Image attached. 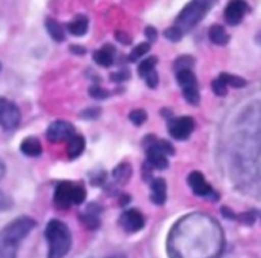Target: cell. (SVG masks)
<instances>
[{
  "label": "cell",
  "instance_id": "cell-27",
  "mask_svg": "<svg viewBox=\"0 0 261 258\" xmlns=\"http://www.w3.org/2000/svg\"><path fill=\"white\" fill-rule=\"evenodd\" d=\"M194 66V59L191 56H181L175 60L174 63V68H175V72L178 71H183V69H192Z\"/></svg>",
  "mask_w": 261,
  "mask_h": 258
},
{
  "label": "cell",
  "instance_id": "cell-34",
  "mask_svg": "<svg viewBox=\"0 0 261 258\" xmlns=\"http://www.w3.org/2000/svg\"><path fill=\"white\" fill-rule=\"evenodd\" d=\"M145 80H146V85L149 88H157V85H159V74H157V71H152Z\"/></svg>",
  "mask_w": 261,
  "mask_h": 258
},
{
  "label": "cell",
  "instance_id": "cell-32",
  "mask_svg": "<svg viewBox=\"0 0 261 258\" xmlns=\"http://www.w3.org/2000/svg\"><path fill=\"white\" fill-rule=\"evenodd\" d=\"M258 215H259L258 212H244V214L237 215V218H238L243 224H252V223L256 220Z\"/></svg>",
  "mask_w": 261,
  "mask_h": 258
},
{
  "label": "cell",
  "instance_id": "cell-5",
  "mask_svg": "<svg viewBox=\"0 0 261 258\" xmlns=\"http://www.w3.org/2000/svg\"><path fill=\"white\" fill-rule=\"evenodd\" d=\"M86 198V189L82 185L62 182L54 191V204L59 209H69L74 204H82Z\"/></svg>",
  "mask_w": 261,
  "mask_h": 258
},
{
  "label": "cell",
  "instance_id": "cell-12",
  "mask_svg": "<svg viewBox=\"0 0 261 258\" xmlns=\"http://www.w3.org/2000/svg\"><path fill=\"white\" fill-rule=\"evenodd\" d=\"M188 183H189V186H191V189H192V192L195 195L206 197V198H211V197L217 198V194L214 192L212 186L206 182V178H204V175L201 172H198V171L191 172L189 177H188Z\"/></svg>",
  "mask_w": 261,
  "mask_h": 258
},
{
  "label": "cell",
  "instance_id": "cell-1",
  "mask_svg": "<svg viewBox=\"0 0 261 258\" xmlns=\"http://www.w3.org/2000/svg\"><path fill=\"white\" fill-rule=\"evenodd\" d=\"M223 247L224 237L220 224L204 214L181 218L168 238L171 258H218Z\"/></svg>",
  "mask_w": 261,
  "mask_h": 258
},
{
  "label": "cell",
  "instance_id": "cell-22",
  "mask_svg": "<svg viewBox=\"0 0 261 258\" xmlns=\"http://www.w3.org/2000/svg\"><path fill=\"white\" fill-rule=\"evenodd\" d=\"M130 172H133V168H130V165L129 163H121V165H118L114 169L112 175H114V178L118 183H126L129 180V177H130Z\"/></svg>",
  "mask_w": 261,
  "mask_h": 258
},
{
  "label": "cell",
  "instance_id": "cell-29",
  "mask_svg": "<svg viewBox=\"0 0 261 258\" xmlns=\"http://www.w3.org/2000/svg\"><path fill=\"white\" fill-rule=\"evenodd\" d=\"M89 95L94 97V98H97V100H105V98H108L111 95V92L108 89L98 86V85H92L89 88Z\"/></svg>",
  "mask_w": 261,
  "mask_h": 258
},
{
  "label": "cell",
  "instance_id": "cell-19",
  "mask_svg": "<svg viewBox=\"0 0 261 258\" xmlns=\"http://www.w3.org/2000/svg\"><path fill=\"white\" fill-rule=\"evenodd\" d=\"M88 27H89V22L85 16H77L75 19H72L69 23H68V31L72 34V36H85L88 33Z\"/></svg>",
  "mask_w": 261,
  "mask_h": 258
},
{
  "label": "cell",
  "instance_id": "cell-33",
  "mask_svg": "<svg viewBox=\"0 0 261 258\" xmlns=\"http://www.w3.org/2000/svg\"><path fill=\"white\" fill-rule=\"evenodd\" d=\"M127 79H129V72H127V71H118V72L111 74V80H112V82H117V83L124 82V80H127Z\"/></svg>",
  "mask_w": 261,
  "mask_h": 258
},
{
  "label": "cell",
  "instance_id": "cell-38",
  "mask_svg": "<svg viewBox=\"0 0 261 258\" xmlns=\"http://www.w3.org/2000/svg\"><path fill=\"white\" fill-rule=\"evenodd\" d=\"M69 49H71V53H72V54H79V56H83V54L86 53V51H85V48H83V46H80V45H71V48H69Z\"/></svg>",
  "mask_w": 261,
  "mask_h": 258
},
{
  "label": "cell",
  "instance_id": "cell-40",
  "mask_svg": "<svg viewBox=\"0 0 261 258\" xmlns=\"http://www.w3.org/2000/svg\"><path fill=\"white\" fill-rule=\"evenodd\" d=\"M111 258H123V256H111Z\"/></svg>",
  "mask_w": 261,
  "mask_h": 258
},
{
  "label": "cell",
  "instance_id": "cell-37",
  "mask_svg": "<svg viewBox=\"0 0 261 258\" xmlns=\"http://www.w3.org/2000/svg\"><path fill=\"white\" fill-rule=\"evenodd\" d=\"M145 34H146V37H148L151 42L157 39V30H155L154 27H148V28L145 30Z\"/></svg>",
  "mask_w": 261,
  "mask_h": 258
},
{
  "label": "cell",
  "instance_id": "cell-3",
  "mask_svg": "<svg viewBox=\"0 0 261 258\" xmlns=\"http://www.w3.org/2000/svg\"><path fill=\"white\" fill-rule=\"evenodd\" d=\"M45 238L48 241V258H63L72 244V235L69 227L60 220H51L45 229Z\"/></svg>",
  "mask_w": 261,
  "mask_h": 258
},
{
  "label": "cell",
  "instance_id": "cell-14",
  "mask_svg": "<svg viewBox=\"0 0 261 258\" xmlns=\"http://www.w3.org/2000/svg\"><path fill=\"white\" fill-rule=\"evenodd\" d=\"M92 59L97 65L103 66V68H109L114 65V59H115V48L112 45H105L100 49H97L92 54Z\"/></svg>",
  "mask_w": 261,
  "mask_h": 258
},
{
  "label": "cell",
  "instance_id": "cell-24",
  "mask_svg": "<svg viewBox=\"0 0 261 258\" xmlns=\"http://www.w3.org/2000/svg\"><path fill=\"white\" fill-rule=\"evenodd\" d=\"M5 171H7V168H5V163L0 160V180L4 178V175H5ZM13 206V201H11V198L0 189V211H7V209H10Z\"/></svg>",
  "mask_w": 261,
  "mask_h": 258
},
{
  "label": "cell",
  "instance_id": "cell-16",
  "mask_svg": "<svg viewBox=\"0 0 261 258\" xmlns=\"http://www.w3.org/2000/svg\"><path fill=\"white\" fill-rule=\"evenodd\" d=\"M20 151L27 157H33V159L39 157V156H42V143L36 137H27L20 143Z\"/></svg>",
  "mask_w": 261,
  "mask_h": 258
},
{
  "label": "cell",
  "instance_id": "cell-28",
  "mask_svg": "<svg viewBox=\"0 0 261 258\" xmlns=\"http://www.w3.org/2000/svg\"><path fill=\"white\" fill-rule=\"evenodd\" d=\"M146 118H148V114L143 109H134L129 114V120L133 121L136 126H142L146 121Z\"/></svg>",
  "mask_w": 261,
  "mask_h": 258
},
{
  "label": "cell",
  "instance_id": "cell-6",
  "mask_svg": "<svg viewBox=\"0 0 261 258\" xmlns=\"http://www.w3.org/2000/svg\"><path fill=\"white\" fill-rule=\"evenodd\" d=\"M177 82L181 86L183 97L188 103L191 105H198L200 103V91H198V82L192 69H183L177 72Z\"/></svg>",
  "mask_w": 261,
  "mask_h": 258
},
{
  "label": "cell",
  "instance_id": "cell-9",
  "mask_svg": "<svg viewBox=\"0 0 261 258\" xmlns=\"http://www.w3.org/2000/svg\"><path fill=\"white\" fill-rule=\"evenodd\" d=\"M194 127H195V121L192 117H178V118H172L169 120L168 124V131L171 134L172 139L175 140H186L189 139V136L194 133Z\"/></svg>",
  "mask_w": 261,
  "mask_h": 258
},
{
  "label": "cell",
  "instance_id": "cell-20",
  "mask_svg": "<svg viewBox=\"0 0 261 258\" xmlns=\"http://www.w3.org/2000/svg\"><path fill=\"white\" fill-rule=\"evenodd\" d=\"M209 40L212 43H215V45L223 46V45H226L229 42V34L224 30V27H221V25H212L209 28Z\"/></svg>",
  "mask_w": 261,
  "mask_h": 258
},
{
  "label": "cell",
  "instance_id": "cell-31",
  "mask_svg": "<svg viewBox=\"0 0 261 258\" xmlns=\"http://www.w3.org/2000/svg\"><path fill=\"white\" fill-rule=\"evenodd\" d=\"M165 37H166L168 40H171V42H178V40H181L183 34H181L177 28L171 27V28H168V30L165 31Z\"/></svg>",
  "mask_w": 261,
  "mask_h": 258
},
{
  "label": "cell",
  "instance_id": "cell-13",
  "mask_svg": "<svg viewBox=\"0 0 261 258\" xmlns=\"http://www.w3.org/2000/svg\"><path fill=\"white\" fill-rule=\"evenodd\" d=\"M247 11H249V7L246 4V0H230L224 10V19L229 25L235 27L244 19Z\"/></svg>",
  "mask_w": 261,
  "mask_h": 258
},
{
  "label": "cell",
  "instance_id": "cell-11",
  "mask_svg": "<svg viewBox=\"0 0 261 258\" xmlns=\"http://www.w3.org/2000/svg\"><path fill=\"white\" fill-rule=\"evenodd\" d=\"M120 224L127 234H134L143 229L145 226V217L137 209H127L120 217Z\"/></svg>",
  "mask_w": 261,
  "mask_h": 258
},
{
  "label": "cell",
  "instance_id": "cell-36",
  "mask_svg": "<svg viewBox=\"0 0 261 258\" xmlns=\"http://www.w3.org/2000/svg\"><path fill=\"white\" fill-rule=\"evenodd\" d=\"M100 115V109L97 108H92V109H86L85 112H82V117L83 118H95Z\"/></svg>",
  "mask_w": 261,
  "mask_h": 258
},
{
  "label": "cell",
  "instance_id": "cell-21",
  "mask_svg": "<svg viewBox=\"0 0 261 258\" xmlns=\"http://www.w3.org/2000/svg\"><path fill=\"white\" fill-rule=\"evenodd\" d=\"M97 204H89L88 208H86V212L82 215V221L89 227V229H95V227H98L100 226V220H98V211L100 209H95L94 211V208H95Z\"/></svg>",
  "mask_w": 261,
  "mask_h": 258
},
{
  "label": "cell",
  "instance_id": "cell-8",
  "mask_svg": "<svg viewBox=\"0 0 261 258\" xmlns=\"http://www.w3.org/2000/svg\"><path fill=\"white\" fill-rule=\"evenodd\" d=\"M75 136V127L65 120H57L49 124L46 129V139L53 143L59 142H69Z\"/></svg>",
  "mask_w": 261,
  "mask_h": 258
},
{
  "label": "cell",
  "instance_id": "cell-25",
  "mask_svg": "<svg viewBox=\"0 0 261 258\" xmlns=\"http://www.w3.org/2000/svg\"><path fill=\"white\" fill-rule=\"evenodd\" d=\"M220 77L223 79V82L227 85V86H232V88H237V89H241L246 86V80L238 77V75H232L229 72H221Z\"/></svg>",
  "mask_w": 261,
  "mask_h": 258
},
{
  "label": "cell",
  "instance_id": "cell-4",
  "mask_svg": "<svg viewBox=\"0 0 261 258\" xmlns=\"http://www.w3.org/2000/svg\"><path fill=\"white\" fill-rule=\"evenodd\" d=\"M211 10V7H207L201 0H192L191 4H188L181 13L178 14V17L174 22V28H177L183 36L186 33H189L198 22H201L206 16V13Z\"/></svg>",
  "mask_w": 261,
  "mask_h": 258
},
{
  "label": "cell",
  "instance_id": "cell-35",
  "mask_svg": "<svg viewBox=\"0 0 261 258\" xmlns=\"http://www.w3.org/2000/svg\"><path fill=\"white\" fill-rule=\"evenodd\" d=\"M115 37H117V40H118L120 43H123V45H129V43H130L129 34H126V33H123V31H117V33H115Z\"/></svg>",
  "mask_w": 261,
  "mask_h": 258
},
{
  "label": "cell",
  "instance_id": "cell-15",
  "mask_svg": "<svg viewBox=\"0 0 261 258\" xmlns=\"http://www.w3.org/2000/svg\"><path fill=\"white\" fill-rule=\"evenodd\" d=\"M168 195V188H166V180L165 178H154L151 182V200L152 203L162 206L166 201Z\"/></svg>",
  "mask_w": 261,
  "mask_h": 258
},
{
  "label": "cell",
  "instance_id": "cell-26",
  "mask_svg": "<svg viewBox=\"0 0 261 258\" xmlns=\"http://www.w3.org/2000/svg\"><path fill=\"white\" fill-rule=\"evenodd\" d=\"M149 49H151V43H148V42L137 45L133 51H130V54H129V60H130V62H137V60H140L145 54H148V51H149Z\"/></svg>",
  "mask_w": 261,
  "mask_h": 258
},
{
  "label": "cell",
  "instance_id": "cell-7",
  "mask_svg": "<svg viewBox=\"0 0 261 258\" xmlns=\"http://www.w3.org/2000/svg\"><path fill=\"white\" fill-rule=\"evenodd\" d=\"M20 120L22 115L17 105H14L8 98L0 97V126L5 131H13V129H16L20 124Z\"/></svg>",
  "mask_w": 261,
  "mask_h": 258
},
{
  "label": "cell",
  "instance_id": "cell-10",
  "mask_svg": "<svg viewBox=\"0 0 261 258\" xmlns=\"http://www.w3.org/2000/svg\"><path fill=\"white\" fill-rule=\"evenodd\" d=\"M145 142H149L146 146V156H148V163L155 168V169H166L168 168V156L160 149L157 140L154 136H149Z\"/></svg>",
  "mask_w": 261,
  "mask_h": 258
},
{
  "label": "cell",
  "instance_id": "cell-2",
  "mask_svg": "<svg viewBox=\"0 0 261 258\" xmlns=\"http://www.w3.org/2000/svg\"><path fill=\"white\" fill-rule=\"evenodd\" d=\"M36 227L30 217H19L0 230V258H17L19 244Z\"/></svg>",
  "mask_w": 261,
  "mask_h": 258
},
{
  "label": "cell",
  "instance_id": "cell-23",
  "mask_svg": "<svg viewBox=\"0 0 261 258\" xmlns=\"http://www.w3.org/2000/svg\"><path fill=\"white\" fill-rule=\"evenodd\" d=\"M155 65H157V57H154V56L142 60L139 63V74H140V77L146 79L152 71H155Z\"/></svg>",
  "mask_w": 261,
  "mask_h": 258
},
{
  "label": "cell",
  "instance_id": "cell-39",
  "mask_svg": "<svg viewBox=\"0 0 261 258\" xmlns=\"http://www.w3.org/2000/svg\"><path fill=\"white\" fill-rule=\"evenodd\" d=\"M201 2H204V4H206L207 7H211V8H212V7H214V5L217 4V0H201Z\"/></svg>",
  "mask_w": 261,
  "mask_h": 258
},
{
  "label": "cell",
  "instance_id": "cell-30",
  "mask_svg": "<svg viewBox=\"0 0 261 258\" xmlns=\"http://www.w3.org/2000/svg\"><path fill=\"white\" fill-rule=\"evenodd\" d=\"M212 91L218 95V97H224L227 94V85L223 82V79L218 75V79H215L212 82Z\"/></svg>",
  "mask_w": 261,
  "mask_h": 258
},
{
  "label": "cell",
  "instance_id": "cell-17",
  "mask_svg": "<svg viewBox=\"0 0 261 258\" xmlns=\"http://www.w3.org/2000/svg\"><path fill=\"white\" fill-rule=\"evenodd\" d=\"M45 27H46L48 34L53 37V40H56V42H63V40L66 39V31H65L63 25L59 23L57 20H54V19H46Z\"/></svg>",
  "mask_w": 261,
  "mask_h": 258
},
{
  "label": "cell",
  "instance_id": "cell-18",
  "mask_svg": "<svg viewBox=\"0 0 261 258\" xmlns=\"http://www.w3.org/2000/svg\"><path fill=\"white\" fill-rule=\"evenodd\" d=\"M85 151V139L79 134H75L69 142H68V148H66V152H68V157L71 160L80 157Z\"/></svg>",
  "mask_w": 261,
  "mask_h": 258
}]
</instances>
